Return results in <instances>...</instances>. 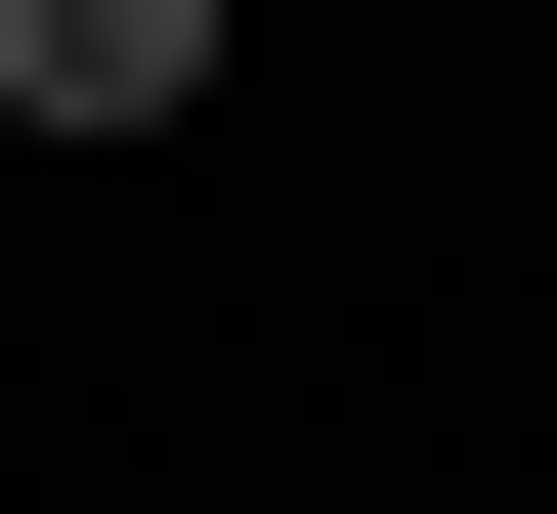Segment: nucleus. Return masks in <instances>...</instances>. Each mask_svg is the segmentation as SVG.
Segmentation results:
<instances>
[{
  "label": "nucleus",
  "instance_id": "1",
  "mask_svg": "<svg viewBox=\"0 0 557 514\" xmlns=\"http://www.w3.org/2000/svg\"><path fill=\"white\" fill-rule=\"evenodd\" d=\"M214 86V0H0V129H172Z\"/></svg>",
  "mask_w": 557,
  "mask_h": 514
}]
</instances>
